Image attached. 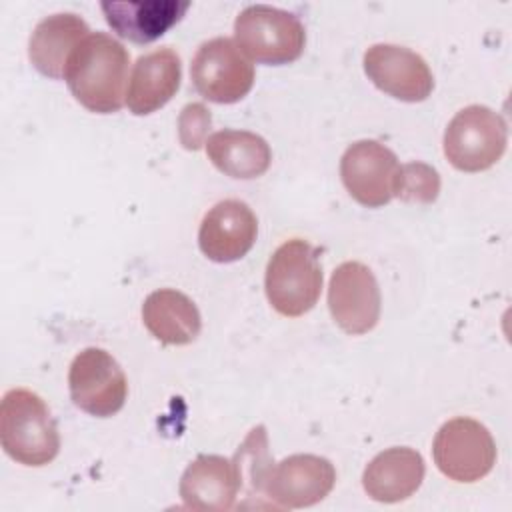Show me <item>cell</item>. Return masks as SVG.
Here are the masks:
<instances>
[{
    "label": "cell",
    "mask_w": 512,
    "mask_h": 512,
    "mask_svg": "<svg viewBox=\"0 0 512 512\" xmlns=\"http://www.w3.org/2000/svg\"><path fill=\"white\" fill-rule=\"evenodd\" d=\"M336 484L334 464L316 454H292L274 464L264 496L278 508H308L322 502Z\"/></svg>",
    "instance_id": "cell-11"
},
{
    "label": "cell",
    "mask_w": 512,
    "mask_h": 512,
    "mask_svg": "<svg viewBox=\"0 0 512 512\" xmlns=\"http://www.w3.org/2000/svg\"><path fill=\"white\" fill-rule=\"evenodd\" d=\"M508 144L504 118L482 104L454 114L444 130V156L462 172H480L494 166Z\"/></svg>",
    "instance_id": "cell-5"
},
{
    "label": "cell",
    "mask_w": 512,
    "mask_h": 512,
    "mask_svg": "<svg viewBox=\"0 0 512 512\" xmlns=\"http://www.w3.org/2000/svg\"><path fill=\"white\" fill-rule=\"evenodd\" d=\"M190 78L202 98L216 104H234L250 92L254 66L232 38L216 36L196 50Z\"/></svg>",
    "instance_id": "cell-6"
},
{
    "label": "cell",
    "mask_w": 512,
    "mask_h": 512,
    "mask_svg": "<svg viewBox=\"0 0 512 512\" xmlns=\"http://www.w3.org/2000/svg\"><path fill=\"white\" fill-rule=\"evenodd\" d=\"M424 458L408 446H394L378 452L362 474L366 494L384 504H394L410 498L424 480Z\"/></svg>",
    "instance_id": "cell-17"
},
{
    "label": "cell",
    "mask_w": 512,
    "mask_h": 512,
    "mask_svg": "<svg viewBox=\"0 0 512 512\" xmlns=\"http://www.w3.org/2000/svg\"><path fill=\"white\" fill-rule=\"evenodd\" d=\"M70 398L82 412L108 418L116 414L128 394V382L120 364L102 348L90 346L78 352L68 372Z\"/></svg>",
    "instance_id": "cell-8"
},
{
    "label": "cell",
    "mask_w": 512,
    "mask_h": 512,
    "mask_svg": "<svg viewBox=\"0 0 512 512\" xmlns=\"http://www.w3.org/2000/svg\"><path fill=\"white\" fill-rule=\"evenodd\" d=\"M210 124H212V116L204 104H200V102L186 104L178 116L180 144L186 150L202 148V144H206V140H208Z\"/></svg>",
    "instance_id": "cell-23"
},
{
    "label": "cell",
    "mask_w": 512,
    "mask_h": 512,
    "mask_svg": "<svg viewBox=\"0 0 512 512\" xmlns=\"http://www.w3.org/2000/svg\"><path fill=\"white\" fill-rule=\"evenodd\" d=\"M180 80V56L170 46L140 56L132 68L126 88L128 110L136 116L156 112L178 92Z\"/></svg>",
    "instance_id": "cell-15"
},
{
    "label": "cell",
    "mask_w": 512,
    "mask_h": 512,
    "mask_svg": "<svg viewBox=\"0 0 512 512\" xmlns=\"http://www.w3.org/2000/svg\"><path fill=\"white\" fill-rule=\"evenodd\" d=\"M142 322L162 344L184 346L196 340L202 318L196 304L174 288H160L146 296L142 304Z\"/></svg>",
    "instance_id": "cell-19"
},
{
    "label": "cell",
    "mask_w": 512,
    "mask_h": 512,
    "mask_svg": "<svg viewBox=\"0 0 512 512\" xmlns=\"http://www.w3.org/2000/svg\"><path fill=\"white\" fill-rule=\"evenodd\" d=\"M364 72L378 90L402 102H422L434 88V76L426 60L396 44L370 46L364 52Z\"/></svg>",
    "instance_id": "cell-12"
},
{
    "label": "cell",
    "mask_w": 512,
    "mask_h": 512,
    "mask_svg": "<svg viewBox=\"0 0 512 512\" xmlns=\"http://www.w3.org/2000/svg\"><path fill=\"white\" fill-rule=\"evenodd\" d=\"M240 492L232 458L200 454L190 462L180 478V498L192 510L226 512Z\"/></svg>",
    "instance_id": "cell-16"
},
{
    "label": "cell",
    "mask_w": 512,
    "mask_h": 512,
    "mask_svg": "<svg viewBox=\"0 0 512 512\" xmlns=\"http://www.w3.org/2000/svg\"><path fill=\"white\" fill-rule=\"evenodd\" d=\"M206 154L222 174L240 180L262 176L272 162V150L262 136L232 128L208 136Z\"/></svg>",
    "instance_id": "cell-20"
},
{
    "label": "cell",
    "mask_w": 512,
    "mask_h": 512,
    "mask_svg": "<svg viewBox=\"0 0 512 512\" xmlns=\"http://www.w3.org/2000/svg\"><path fill=\"white\" fill-rule=\"evenodd\" d=\"M438 470L454 482H476L496 464V444L484 424L458 416L440 426L432 442Z\"/></svg>",
    "instance_id": "cell-7"
},
{
    "label": "cell",
    "mask_w": 512,
    "mask_h": 512,
    "mask_svg": "<svg viewBox=\"0 0 512 512\" xmlns=\"http://www.w3.org/2000/svg\"><path fill=\"white\" fill-rule=\"evenodd\" d=\"M88 34L90 28L78 14L58 12L42 18L28 42L32 66L48 78H64L72 52Z\"/></svg>",
    "instance_id": "cell-18"
},
{
    "label": "cell",
    "mask_w": 512,
    "mask_h": 512,
    "mask_svg": "<svg viewBox=\"0 0 512 512\" xmlns=\"http://www.w3.org/2000/svg\"><path fill=\"white\" fill-rule=\"evenodd\" d=\"M232 464L236 468L240 490H246L248 498L264 496V488L274 468V460L270 456L268 434L262 424L254 426L246 434L244 442L232 456Z\"/></svg>",
    "instance_id": "cell-21"
},
{
    "label": "cell",
    "mask_w": 512,
    "mask_h": 512,
    "mask_svg": "<svg viewBox=\"0 0 512 512\" xmlns=\"http://www.w3.org/2000/svg\"><path fill=\"white\" fill-rule=\"evenodd\" d=\"M380 288L362 262H342L330 276L328 308L334 322L352 336L370 332L380 320Z\"/></svg>",
    "instance_id": "cell-9"
},
{
    "label": "cell",
    "mask_w": 512,
    "mask_h": 512,
    "mask_svg": "<svg viewBox=\"0 0 512 512\" xmlns=\"http://www.w3.org/2000/svg\"><path fill=\"white\" fill-rule=\"evenodd\" d=\"M128 50L106 32H90L72 52L64 80L72 96L90 112H118L126 100Z\"/></svg>",
    "instance_id": "cell-1"
},
{
    "label": "cell",
    "mask_w": 512,
    "mask_h": 512,
    "mask_svg": "<svg viewBox=\"0 0 512 512\" xmlns=\"http://www.w3.org/2000/svg\"><path fill=\"white\" fill-rule=\"evenodd\" d=\"M108 26L136 44L164 36L190 8L188 0H108L100 2Z\"/></svg>",
    "instance_id": "cell-14"
},
{
    "label": "cell",
    "mask_w": 512,
    "mask_h": 512,
    "mask_svg": "<svg viewBox=\"0 0 512 512\" xmlns=\"http://www.w3.org/2000/svg\"><path fill=\"white\" fill-rule=\"evenodd\" d=\"M258 220L252 208L242 200H222L202 218L198 246L212 262H236L250 252L256 242Z\"/></svg>",
    "instance_id": "cell-13"
},
{
    "label": "cell",
    "mask_w": 512,
    "mask_h": 512,
    "mask_svg": "<svg viewBox=\"0 0 512 512\" xmlns=\"http://www.w3.org/2000/svg\"><path fill=\"white\" fill-rule=\"evenodd\" d=\"M398 166V158L388 146L376 140H358L342 154L340 176L358 204L378 208L394 198Z\"/></svg>",
    "instance_id": "cell-10"
},
{
    "label": "cell",
    "mask_w": 512,
    "mask_h": 512,
    "mask_svg": "<svg viewBox=\"0 0 512 512\" xmlns=\"http://www.w3.org/2000/svg\"><path fill=\"white\" fill-rule=\"evenodd\" d=\"M238 48L260 64L282 66L300 58L306 30L300 18L268 4L246 6L234 20Z\"/></svg>",
    "instance_id": "cell-4"
},
{
    "label": "cell",
    "mask_w": 512,
    "mask_h": 512,
    "mask_svg": "<svg viewBox=\"0 0 512 512\" xmlns=\"http://www.w3.org/2000/svg\"><path fill=\"white\" fill-rule=\"evenodd\" d=\"M440 176L424 162H406L398 166L394 178V196L404 202L430 204L438 198Z\"/></svg>",
    "instance_id": "cell-22"
},
{
    "label": "cell",
    "mask_w": 512,
    "mask_h": 512,
    "mask_svg": "<svg viewBox=\"0 0 512 512\" xmlns=\"http://www.w3.org/2000/svg\"><path fill=\"white\" fill-rule=\"evenodd\" d=\"M0 442L4 452L24 466H44L56 458L58 426L36 392L12 388L2 396Z\"/></svg>",
    "instance_id": "cell-2"
},
{
    "label": "cell",
    "mask_w": 512,
    "mask_h": 512,
    "mask_svg": "<svg viewBox=\"0 0 512 512\" xmlns=\"http://www.w3.org/2000/svg\"><path fill=\"white\" fill-rule=\"evenodd\" d=\"M264 290L270 306L282 316L296 318L312 310L322 290L316 248L302 238L280 244L268 260Z\"/></svg>",
    "instance_id": "cell-3"
}]
</instances>
